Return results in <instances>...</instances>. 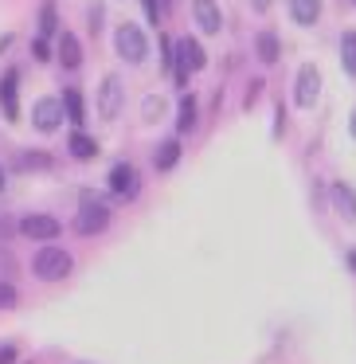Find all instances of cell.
I'll use <instances>...</instances> for the list:
<instances>
[{
  "instance_id": "ffe728a7",
  "label": "cell",
  "mask_w": 356,
  "mask_h": 364,
  "mask_svg": "<svg viewBox=\"0 0 356 364\" xmlns=\"http://www.w3.org/2000/svg\"><path fill=\"white\" fill-rule=\"evenodd\" d=\"M340 67H345L348 79H356V32L340 36Z\"/></svg>"
},
{
  "instance_id": "484cf974",
  "label": "cell",
  "mask_w": 356,
  "mask_h": 364,
  "mask_svg": "<svg viewBox=\"0 0 356 364\" xmlns=\"http://www.w3.org/2000/svg\"><path fill=\"white\" fill-rule=\"evenodd\" d=\"M16 360V345H0V364H12Z\"/></svg>"
},
{
  "instance_id": "f1b7e54d",
  "label": "cell",
  "mask_w": 356,
  "mask_h": 364,
  "mask_svg": "<svg viewBox=\"0 0 356 364\" xmlns=\"http://www.w3.org/2000/svg\"><path fill=\"white\" fill-rule=\"evenodd\" d=\"M348 134L356 137V106H352V114H348Z\"/></svg>"
},
{
  "instance_id": "4fadbf2b",
  "label": "cell",
  "mask_w": 356,
  "mask_h": 364,
  "mask_svg": "<svg viewBox=\"0 0 356 364\" xmlns=\"http://www.w3.org/2000/svg\"><path fill=\"white\" fill-rule=\"evenodd\" d=\"M321 0H290V20L301 28H313L317 20H321Z\"/></svg>"
},
{
  "instance_id": "8fae6325",
  "label": "cell",
  "mask_w": 356,
  "mask_h": 364,
  "mask_svg": "<svg viewBox=\"0 0 356 364\" xmlns=\"http://www.w3.org/2000/svg\"><path fill=\"white\" fill-rule=\"evenodd\" d=\"M110 192L118 200H134L137 196V168L129 165V161H118V165L110 168Z\"/></svg>"
},
{
  "instance_id": "5bb4252c",
  "label": "cell",
  "mask_w": 356,
  "mask_h": 364,
  "mask_svg": "<svg viewBox=\"0 0 356 364\" xmlns=\"http://www.w3.org/2000/svg\"><path fill=\"white\" fill-rule=\"evenodd\" d=\"M333 208H337L348 223H356V192H352V184H345V181L333 184Z\"/></svg>"
},
{
  "instance_id": "277c9868",
  "label": "cell",
  "mask_w": 356,
  "mask_h": 364,
  "mask_svg": "<svg viewBox=\"0 0 356 364\" xmlns=\"http://www.w3.org/2000/svg\"><path fill=\"white\" fill-rule=\"evenodd\" d=\"M110 228V208H106L102 196H95V192H82L79 200V231L82 235H98V231Z\"/></svg>"
},
{
  "instance_id": "83f0119b",
  "label": "cell",
  "mask_w": 356,
  "mask_h": 364,
  "mask_svg": "<svg viewBox=\"0 0 356 364\" xmlns=\"http://www.w3.org/2000/svg\"><path fill=\"white\" fill-rule=\"evenodd\" d=\"M270 4H274V0H251V9H254V12H266Z\"/></svg>"
},
{
  "instance_id": "6da1fadb",
  "label": "cell",
  "mask_w": 356,
  "mask_h": 364,
  "mask_svg": "<svg viewBox=\"0 0 356 364\" xmlns=\"http://www.w3.org/2000/svg\"><path fill=\"white\" fill-rule=\"evenodd\" d=\"M207 67V51L200 48V40L184 36V40L173 43V71H176V82H188V75L204 71Z\"/></svg>"
},
{
  "instance_id": "4316f807",
  "label": "cell",
  "mask_w": 356,
  "mask_h": 364,
  "mask_svg": "<svg viewBox=\"0 0 356 364\" xmlns=\"http://www.w3.org/2000/svg\"><path fill=\"white\" fill-rule=\"evenodd\" d=\"M153 114H161V98H145V118H153Z\"/></svg>"
},
{
  "instance_id": "ba28073f",
  "label": "cell",
  "mask_w": 356,
  "mask_h": 364,
  "mask_svg": "<svg viewBox=\"0 0 356 364\" xmlns=\"http://www.w3.org/2000/svg\"><path fill=\"white\" fill-rule=\"evenodd\" d=\"M0 110L9 122H20V71L9 67V71L0 75Z\"/></svg>"
},
{
  "instance_id": "4dcf8cb0",
  "label": "cell",
  "mask_w": 356,
  "mask_h": 364,
  "mask_svg": "<svg viewBox=\"0 0 356 364\" xmlns=\"http://www.w3.org/2000/svg\"><path fill=\"white\" fill-rule=\"evenodd\" d=\"M348 267H352V270H356V251H348Z\"/></svg>"
},
{
  "instance_id": "f546056e",
  "label": "cell",
  "mask_w": 356,
  "mask_h": 364,
  "mask_svg": "<svg viewBox=\"0 0 356 364\" xmlns=\"http://www.w3.org/2000/svg\"><path fill=\"white\" fill-rule=\"evenodd\" d=\"M4 184H9V173H4V168H0V192H4Z\"/></svg>"
},
{
  "instance_id": "2e32d148",
  "label": "cell",
  "mask_w": 356,
  "mask_h": 364,
  "mask_svg": "<svg viewBox=\"0 0 356 364\" xmlns=\"http://www.w3.org/2000/svg\"><path fill=\"white\" fill-rule=\"evenodd\" d=\"M59 102H63V114H67V122H71L75 129H79L82 122H87V106H82V95H79L75 87H67Z\"/></svg>"
},
{
  "instance_id": "e0dca14e",
  "label": "cell",
  "mask_w": 356,
  "mask_h": 364,
  "mask_svg": "<svg viewBox=\"0 0 356 364\" xmlns=\"http://www.w3.org/2000/svg\"><path fill=\"white\" fill-rule=\"evenodd\" d=\"M176 161H180V141H176V137L161 141L157 153H153V165H157V173H168V168H176Z\"/></svg>"
},
{
  "instance_id": "52a82bcc",
  "label": "cell",
  "mask_w": 356,
  "mask_h": 364,
  "mask_svg": "<svg viewBox=\"0 0 356 364\" xmlns=\"http://www.w3.org/2000/svg\"><path fill=\"white\" fill-rule=\"evenodd\" d=\"M59 231H63V223H59L55 215H48V212H32V215H24V220H20V235L40 239V243H55Z\"/></svg>"
},
{
  "instance_id": "7402d4cb",
  "label": "cell",
  "mask_w": 356,
  "mask_h": 364,
  "mask_svg": "<svg viewBox=\"0 0 356 364\" xmlns=\"http://www.w3.org/2000/svg\"><path fill=\"white\" fill-rule=\"evenodd\" d=\"M16 168H51V157H48L43 149L20 153V157H16Z\"/></svg>"
},
{
  "instance_id": "603a6c76",
  "label": "cell",
  "mask_w": 356,
  "mask_h": 364,
  "mask_svg": "<svg viewBox=\"0 0 356 364\" xmlns=\"http://www.w3.org/2000/svg\"><path fill=\"white\" fill-rule=\"evenodd\" d=\"M12 306H16V286L0 282V309H12Z\"/></svg>"
},
{
  "instance_id": "7a4b0ae2",
  "label": "cell",
  "mask_w": 356,
  "mask_h": 364,
  "mask_svg": "<svg viewBox=\"0 0 356 364\" xmlns=\"http://www.w3.org/2000/svg\"><path fill=\"white\" fill-rule=\"evenodd\" d=\"M114 51H118L126 63H145L149 59V40H145V32L137 24H118V32H114Z\"/></svg>"
},
{
  "instance_id": "9c48e42d",
  "label": "cell",
  "mask_w": 356,
  "mask_h": 364,
  "mask_svg": "<svg viewBox=\"0 0 356 364\" xmlns=\"http://www.w3.org/2000/svg\"><path fill=\"white\" fill-rule=\"evenodd\" d=\"M59 122H63V102H59V98H40V102L32 106V126L40 129V134H55Z\"/></svg>"
},
{
  "instance_id": "44dd1931",
  "label": "cell",
  "mask_w": 356,
  "mask_h": 364,
  "mask_svg": "<svg viewBox=\"0 0 356 364\" xmlns=\"http://www.w3.org/2000/svg\"><path fill=\"white\" fill-rule=\"evenodd\" d=\"M40 40H51V36H59V24H55V0H43L40 9Z\"/></svg>"
},
{
  "instance_id": "cb8c5ba5",
  "label": "cell",
  "mask_w": 356,
  "mask_h": 364,
  "mask_svg": "<svg viewBox=\"0 0 356 364\" xmlns=\"http://www.w3.org/2000/svg\"><path fill=\"white\" fill-rule=\"evenodd\" d=\"M32 55L40 59V63H48V59H51V43H48V40H40V36H36V40H32Z\"/></svg>"
},
{
  "instance_id": "d6986e66",
  "label": "cell",
  "mask_w": 356,
  "mask_h": 364,
  "mask_svg": "<svg viewBox=\"0 0 356 364\" xmlns=\"http://www.w3.org/2000/svg\"><path fill=\"white\" fill-rule=\"evenodd\" d=\"M192 129H196V98L184 95L176 106V134H192Z\"/></svg>"
},
{
  "instance_id": "ac0fdd59",
  "label": "cell",
  "mask_w": 356,
  "mask_h": 364,
  "mask_svg": "<svg viewBox=\"0 0 356 364\" xmlns=\"http://www.w3.org/2000/svg\"><path fill=\"white\" fill-rule=\"evenodd\" d=\"M67 153H71L75 161H90V157H98V141H95V137H87L82 129H75L71 141H67Z\"/></svg>"
},
{
  "instance_id": "5b68a950",
  "label": "cell",
  "mask_w": 356,
  "mask_h": 364,
  "mask_svg": "<svg viewBox=\"0 0 356 364\" xmlns=\"http://www.w3.org/2000/svg\"><path fill=\"white\" fill-rule=\"evenodd\" d=\"M317 95H321V71H317L313 63H301L298 79H293V102H298L301 110H309V106L317 102Z\"/></svg>"
},
{
  "instance_id": "9a60e30c",
  "label": "cell",
  "mask_w": 356,
  "mask_h": 364,
  "mask_svg": "<svg viewBox=\"0 0 356 364\" xmlns=\"http://www.w3.org/2000/svg\"><path fill=\"white\" fill-rule=\"evenodd\" d=\"M254 51H259V59L270 67V63H278V59H282V40H278V36L266 28V32L254 36Z\"/></svg>"
},
{
  "instance_id": "d4e9b609",
  "label": "cell",
  "mask_w": 356,
  "mask_h": 364,
  "mask_svg": "<svg viewBox=\"0 0 356 364\" xmlns=\"http://www.w3.org/2000/svg\"><path fill=\"white\" fill-rule=\"evenodd\" d=\"M145 4V16H149V24H161V0H141Z\"/></svg>"
},
{
  "instance_id": "8992f818",
  "label": "cell",
  "mask_w": 356,
  "mask_h": 364,
  "mask_svg": "<svg viewBox=\"0 0 356 364\" xmlns=\"http://www.w3.org/2000/svg\"><path fill=\"white\" fill-rule=\"evenodd\" d=\"M122 102H126L122 79H118V75H106L102 87H98V118H102V122H114V118L122 114Z\"/></svg>"
},
{
  "instance_id": "3957f363",
  "label": "cell",
  "mask_w": 356,
  "mask_h": 364,
  "mask_svg": "<svg viewBox=\"0 0 356 364\" xmlns=\"http://www.w3.org/2000/svg\"><path fill=\"white\" fill-rule=\"evenodd\" d=\"M32 270L43 282H59V278L71 274V255H67L63 247H40L36 259H32Z\"/></svg>"
},
{
  "instance_id": "30bf717a",
  "label": "cell",
  "mask_w": 356,
  "mask_h": 364,
  "mask_svg": "<svg viewBox=\"0 0 356 364\" xmlns=\"http://www.w3.org/2000/svg\"><path fill=\"white\" fill-rule=\"evenodd\" d=\"M192 20L204 36H220L223 32V12L215 0H192Z\"/></svg>"
},
{
  "instance_id": "7c38bea8",
  "label": "cell",
  "mask_w": 356,
  "mask_h": 364,
  "mask_svg": "<svg viewBox=\"0 0 356 364\" xmlns=\"http://www.w3.org/2000/svg\"><path fill=\"white\" fill-rule=\"evenodd\" d=\"M55 55H59V63H63L67 71H79V67H82V43L75 40L71 32H59V43H55Z\"/></svg>"
}]
</instances>
